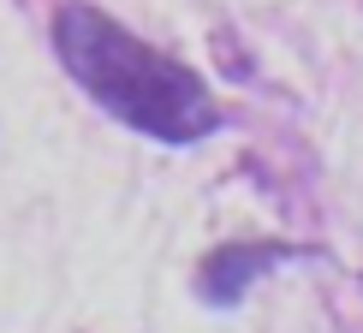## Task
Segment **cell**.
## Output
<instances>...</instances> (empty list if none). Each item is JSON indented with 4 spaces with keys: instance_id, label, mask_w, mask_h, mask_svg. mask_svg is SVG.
Segmentation results:
<instances>
[{
    "instance_id": "cell-1",
    "label": "cell",
    "mask_w": 363,
    "mask_h": 333,
    "mask_svg": "<svg viewBox=\"0 0 363 333\" xmlns=\"http://www.w3.org/2000/svg\"><path fill=\"white\" fill-rule=\"evenodd\" d=\"M54 54L66 66V78L108 119L143 131L155 143L185 149L220 131V101L208 96V84L185 60L131 36L119 18H108L89 0H66L54 12Z\"/></svg>"
},
{
    "instance_id": "cell-2",
    "label": "cell",
    "mask_w": 363,
    "mask_h": 333,
    "mask_svg": "<svg viewBox=\"0 0 363 333\" xmlns=\"http://www.w3.org/2000/svg\"><path fill=\"white\" fill-rule=\"evenodd\" d=\"M292 256H304V250L280 244V238H238V244H220V250H208L203 268H196V298H203L208 310H233V304H245L256 274L292 262Z\"/></svg>"
}]
</instances>
